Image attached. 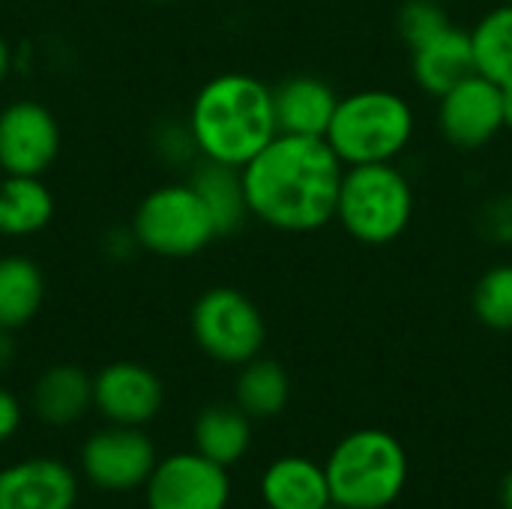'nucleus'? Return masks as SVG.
Wrapping results in <instances>:
<instances>
[{"instance_id": "nucleus-1", "label": "nucleus", "mask_w": 512, "mask_h": 509, "mask_svg": "<svg viewBox=\"0 0 512 509\" xmlns=\"http://www.w3.org/2000/svg\"><path fill=\"white\" fill-rule=\"evenodd\" d=\"M243 171L249 216L282 234H315L336 222L342 159L327 138L279 132Z\"/></svg>"}, {"instance_id": "nucleus-2", "label": "nucleus", "mask_w": 512, "mask_h": 509, "mask_svg": "<svg viewBox=\"0 0 512 509\" xmlns=\"http://www.w3.org/2000/svg\"><path fill=\"white\" fill-rule=\"evenodd\" d=\"M186 129L201 159L243 168L279 135L273 87L249 72L213 75L195 93Z\"/></svg>"}, {"instance_id": "nucleus-3", "label": "nucleus", "mask_w": 512, "mask_h": 509, "mask_svg": "<svg viewBox=\"0 0 512 509\" xmlns=\"http://www.w3.org/2000/svg\"><path fill=\"white\" fill-rule=\"evenodd\" d=\"M417 135L414 105L387 87H366L348 96H339L336 114L327 129V144L351 165H378L396 162Z\"/></svg>"}, {"instance_id": "nucleus-4", "label": "nucleus", "mask_w": 512, "mask_h": 509, "mask_svg": "<svg viewBox=\"0 0 512 509\" xmlns=\"http://www.w3.org/2000/svg\"><path fill=\"white\" fill-rule=\"evenodd\" d=\"M324 471L333 507L387 509L405 492L408 453L384 429H357L333 447Z\"/></svg>"}, {"instance_id": "nucleus-5", "label": "nucleus", "mask_w": 512, "mask_h": 509, "mask_svg": "<svg viewBox=\"0 0 512 509\" xmlns=\"http://www.w3.org/2000/svg\"><path fill=\"white\" fill-rule=\"evenodd\" d=\"M414 183L396 162L345 168L336 222L363 246H390L414 222Z\"/></svg>"}, {"instance_id": "nucleus-6", "label": "nucleus", "mask_w": 512, "mask_h": 509, "mask_svg": "<svg viewBox=\"0 0 512 509\" xmlns=\"http://www.w3.org/2000/svg\"><path fill=\"white\" fill-rule=\"evenodd\" d=\"M129 231L138 249L156 258H192L219 237L210 210L189 180L150 189L135 207Z\"/></svg>"}, {"instance_id": "nucleus-7", "label": "nucleus", "mask_w": 512, "mask_h": 509, "mask_svg": "<svg viewBox=\"0 0 512 509\" xmlns=\"http://www.w3.org/2000/svg\"><path fill=\"white\" fill-rule=\"evenodd\" d=\"M189 330L195 345L222 366H243L261 357L267 342V324L249 294L231 285L207 288L189 312Z\"/></svg>"}, {"instance_id": "nucleus-8", "label": "nucleus", "mask_w": 512, "mask_h": 509, "mask_svg": "<svg viewBox=\"0 0 512 509\" xmlns=\"http://www.w3.org/2000/svg\"><path fill=\"white\" fill-rule=\"evenodd\" d=\"M156 447L141 426H114L93 432L78 456L81 474L99 492H135L144 489L156 468Z\"/></svg>"}, {"instance_id": "nucleus-9", "label": "nucleus", "mask_w": 512, "mask_h": 509, "mask_svg": "<svg viewBox=\"0 0 512 509\" xmlns=\"http://www.w3.org/2000/svg\"><path fill=\"white\" fill-rule=\"evenodd\" d=\"M228 468L210 462L198 450L159 459L144 483L147 509H228Z\"/></svg>"}, {"instance_id": "nucleus-10", "label": "nucleus", "mask_w": 512, "mask_h": 509, "mask_svg": "<svg viewBox=\"0 0 512 509\" xmlns=\"http://www.w3.org/2000/svg\"><path fill=\"white\" fill-rule=\"evenodd\" d=\"M438 132L456 150H480L492 144L504 126V87L483 78L480 72L468 75L444 96H438Z\"/></svg>"}, {"instance_id": "nucleus-11", "label": "nucleus", "mask_w": 512, "mask_h": 509, "mask_svg": "<svg viewBox=\"0 0 512 509\" xmlns=\"http://www.w3.org/2000/svg\"><path fill=\"white\" fill-rule=\"evenodd\" d=\"M60 153L57 117L33 99L0 108V171L3 177H42Z\"/></svg>"}, {"instance_id": "nucleus-12", "label": "nucleus", "mask_w": 512, "mask_h": 509, "mask_svg": "<svg viewBox=\"0 0 512 509\" xmlns=\"http://www.w3.org/2000/svg\"><path fill=\"white\" fill-rule=\"evenodd\" d=\"M165 405L159 375L141 363L117 360L93 378V408L114 426H147Z\"/></svg>"}, {"instance_id": "nucleus-13", "label": "nucleus", "mask_w": 512, "mask_h": 509, "mask_svg": "<svg viewBox=\"0 0 512 509\" xmlns=\"http://www.w3.org/2000/svg\"><path fill=\"white\" fill-rule=\"evenodd\" d=\"M75 471L48 456L21 459L0 471V509H75Z\"/></svg>"}, {"instance_id": "nucleus-14", "label": "nucleus", "mask_w": 512, "mask_h": 509, "mask_svg": "<svg viewBox=\"0 0 512 509\" xmlns=\"http://www.w3.org/2000/svg\"><path fill=\"white\" fill-rule=\"evenodd\" d=\"M339 93L321 75H291L273 87L279 132L324 138L336 114Z\"/></svg>"}, {"instance_id": "nucleus-15", "label": "nucleus", "mask_w": 512, "mask_h": 509, "mask_svg": "<svg viewBox=\"0 0 512 509\" xmlns=\"http://www.w3.org/2000/svg\"><path fill=\"white\" fill-rule=\"evenodd\" d=\"M474 72L477 69H474L471 30L465 27L450 24L438 36L411 48V75L426 96L438 99Z\"/></svg>"}, {"instance_id": "nucleus-16", "label": "nucleus", "mask_w": 512, "mask_h": 509, "mask_svg": "<svg viewBox=\"0 0 512 509\" xmlns=\"http://www.w3.org/2000/svg\"><path fill=\"white\" fill-rule=\"evenodd\" d=\"M30 408L51 429L75 426L93 408V378L72 363L48 366L30 390Z\"/></svg>"}, {"instance_id": "nucleus-17", "label": "nucleus", "mask_w": 512, "mask_h": 509, "mask_svg": "<svg viewBox=\"0 0 512 509\" xmlns=\"http://www.w3.org/2000/svg\"><path fill=\"white\" fill-rule=\"evenodd\" d=\"M267 509H330L333 495L324 465L303 456H282L261 477Z\"/></svg>"}, {"instance_id": "nucleus-18", "label": "nucleus", "mask_w": 512, "mask_h": 509, "mask_svg": "<svg viewBox=\"0 0 512 509\" xmlns=\"http://www.w3.org/2000/svg\"><path fill=\"white\" fill-rule=\"evenodd\" d=\"M45 303V273L27 255H0V330L27 327Z\"/></svg>"}, {"instance_id": "nucleus-19", "label": "nucleus", "mask_w": 512, "mask_h": 509, "mask_svg": "<svg viewBox=\"0 0 512 509\" xmlns=\"http://www.w3.org/2000/svg\"><path fill=\"white\" fill-rule=\"evenodd\" d=\"M189 183L195 186L204 207L210 210L219 237L234 234L246 219H252L249 204H246V189H243V171L240 168L201 159L198 168L192 171Z\"/></svg>"}, {"instance_id": "nucleus-20", "label": "nucleus", "mask_w": 512, "mask_h": 509, "mask_svg": "<svg viewBox=\"0 0 512 509\" xmlns=\"http://www.w3.org/2000/svg\"><path fill=\"white\" fill-rule=\"evenodd\" d=\"M192 441L201 456L222 468H231L249 453L252 417L243 414L237 405H210L195 417Z\"/></svg>"}, {"instance_id": "nucleus-21", "label": "nucleus", "mask_w": 512, "mask_h": 509, "mask_svg": "<svg viewBox=\"0 0 512 509\" xmlns=\"http://www.w3.org/2000/svg\"><path fill=\"white\" fill-rule=\"evenodd\" d=\"M54 219V195L42 177H3L0 180V234L33 237Z\"/></svg>"}, {"instance_id": "nucleus-22", "label": "nucleus", "mask_w": 512, "mask_h": 509, "mask_svg": "<svg viewBox=\"0 0 512 509\" xmlns=\"http://www.w3.org/2000/svg\"><path fill=\"white\" fill-rule=\"evenodd\" d=\"M291 399V378L288 372L267 357H255L240 366L234 381V405L249 414L252 420H270L285 411Z\"/></svg>"}, {"instance_id": "nucleus-23", "label": "nucleus", "mask_w": 512, "mask_h": 509, "mask_svg": "<svg viewBox=\"0 0 512 509\" xmlns=\"http://www.w3.org/2000/svg\"><path fill=\"white\" fill-rule=\"evenodd\" d=\"M474 69L495 81L498 87H512V3H498L471 27Z\"/></svg>"}, {"instance_id": "nucleus-24", "label": "nucleus", "mask_w": 512, "mask_h": 509, "mask_svg": "<svg viewBox=\"0 0 512 509\" xmlns=\"http://www.w3.org/2000/svg\"><path fill=\"white\" fill-rule=\"evenodd\" d=\"M474 315L495 333H512V261L489 267L471 294Z\"/></svg>"}, {"instance_id": "nucleus-25", "label": "nucleus", "mask_w": 512, "mask_h": 509, "mask_svg": "<svg viewBox=\"0 0 512 509\" xmlns=\"http://www.w3.org/2000/svg\"><path fill=\"white\" fill-rule=\"evenodd\" d=\"M450 24L453 21H450L444 0H405L396 12V30H399V39L408 45V51L438 36Z\"/></svg>"}, {"instance_id": "nucleus-26", "label": "nucleus", "mask_w": 512, "mask_h": 509, "mask_svg": "<svg viewBox=\"0 0 512 509\" xmlns=\"http://www.w3.org/2000/svg\"><path fill=\"white\" fill-rule=\"evenodd\" d=\"M486 234L498 243H512V192L486 207Z\"/></svg>"}, {"instance_id": "nucleus-27", "label": "nucleus", "mask_w": 512, "mask_h": 509, "mask_svg": "<svg viewBox=\"0 0 512 509\" xmlns=\"http://www.w3.org/2000/svg\"><path fill=\"white\" fill-rule=\"evenodd\" d=\"M21 402L12 390L0 387V444L12 441L21 429Z\"/></svg>"}, {"instance_id": "nucleus-28", "label": "nucleus", "mask_w": 512, "mask_h": 509, "mask_svg": "<svg viewBox=\"0 0 512 509\" xmlns=\"http://www.w3.org/2000/svg\"><path fill=\"white\" fill-rule=\"evenodd\" d=\"M15 360V339L9 330H0V372H6Z\"/></svg>"}, {"instance_id": "nucleus-29", "label": "nucleus", "mask_w": 512, "mask_h": 509, "mask_svg": "<svg viewBox=\"0 0 512 509\" xmlns=\"http://www.w3.org/2000/svg\"><path fill=\"white\" fill-rule=\"evenodd\" d=\"M9 72H12V48H9V42L0 36V84L9 78Z\"/></svg>"}, {"instance_id": "nucleus-30", "label": "nucleus", "mask_w": 512, "mask_h": 509, "mask_svg": "<svg viewBox=\"0 0 512 509\" xmlns=\"http://www.w3.org/2000/svg\"><path fill=\"white\" fill-rule=\"evenodd\" d=\"M501 504H504V509H512V471L501 483Z\"/></svg>"}, {"instance_id": "nucleus-31", "label": "nucleus", "mask_w": 512, "mask_h": 509, "mask_svg": "<svg viewBox=\"0 0 512 509\" xmlns=\"http://www.w3.org/2000/svg\"><path fill=\"white\" fill-rule=\"evenodd\" d=\"M504 126L512 129V87H504Z\"/></svg>"}, {"instance_id": "nucleus-32", "label": "nucleus", "mask_w": 512, "mask_h": 509, "mask_svg": "<svg viewBox=\"0 0 512 509\" xmlns=\"http://www.w3.org/2000/svg\"><path fill=\"white\" fill-rule=\"evenodd\" d=\"M147 3H174V0H147Z\"/></svg>"}, {"instance_id": "nucleus-33", "label": "nucleus", "mask_w": 512, "mask_h": 509, "mask_svg": "<svg viewBox=\"0 0 512 509\" xmlns=\"http://www.w3.org/2000/svg\"><path fill=\"white\" fill-rule=\"evenodd\" d=\"M501 3H512V0H501Z\"/></svg>"}, {"instance_id": "nucleus-34", "label": "nucleus", "mask_w": 512, "mask_h": 509, "mask_svg": "<svg viewBox=\"0 0 512 509\" xmlns=\"http://www.w3.org/2000/svg\"><path fill=\"white\" fill-rule=\"evenodd\" d=\"M330 509H342V507H330Z\"/></svg>"}, {"instance_id": "nucleus-35", "label": "nucleus", "mask_w": 512, "mask_h": 509, "mask_svg": "<svg viewBox=\"0 0 512 509\" xmlns=\"http://www.w3.org/2000/svg\"><path fill=\"white\" fill-rule=\"evenodd\" d=\"M444 3H447V0H444Z\"/></svg>"}]
</instances>
